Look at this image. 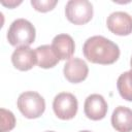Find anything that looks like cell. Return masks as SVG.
I'll return each mask as SVG.
<instances>
[{"label":"cell","instance_id":"5bb4252c","mask_svg":"<svg viewBox=\"0 0 132 132\" xmlns=\"http://www.w3.org/2000/svg\"><path fill=\"white\" fill-rule=\"evenodd\" d=\"M0 118H1V129L0 132H9L15 126V117L14 114L5 108L0 109Z\"/></svg>","mask_w":132,"mask_h":132},{"label":"cell","instance_id":"7a4b0ae2","mask_svg":"<svg viewBox=\"0 0 132 132\" xmlns=\"http://www.w3.org/2000/svg\"><path fill=\"white\" fill-rule=\"evenodd\" d=\"M7 40L15 47L29 46L35 40V27L26 19L14 20L7 30Z\"/></svg>","mask_w":132,"mask_h":132},{"label":"cell","instance_id":"8fae6325","mask_svg":"<svg viewBox=\"0 0 132 132\" xmlns=\"http://www.w3.org/2000/svg\"><path fill=\"white\" fill-rule=\"evenodd\" d=\"M111 125L118 132L132 131V109L126 106H118L111 114Z\"/></svg>","mask_w":132,"mask_h":132},{"label":"cell","instance_id":"e0dca14e","mask_svg":"<svg viewBox=\"0 0 132 132\" xmlns=\"http://www.w3.org/2000/svg\"><path fill=\"white\" fill-rule=\"evenodd\" d=\"M78 132H92V131H89V130H81V131H78Z\"/></svg>","mask_w":132,"mask_h":132},{"label":"cell","instance_id":"5b68a950","mask_svg":"<svg viewBox=\"0 0 132 132\" xmlns=\"http://www.w3.org/2000/svg\"><path fill=\"white\" fill-rule=\"evenodd\" d=\"M53 109L60 120H71L76 116L78 102L76 97L68 92H61L55 96Z\"/></svg>","mask_w":132,"mask_h":132},{"label":"cell","instance_id":"7c38bea8","mask_svg":"<svg viewBox=\"0 0 132 132\" xmlns=\"http://www.w3.org/2000/svg\"><path fill=\"white\" fill-rule=\"evenodd\" d=\"M37 56V65L40 68L48 69L53 68L59 63V58L56 56L55 52L52 48V45L43 44L35 48Z\"/></svg>","mask_w":132,"mask_h":132},{"label":"cell","instance_id":"30bf717a","mask_svg":"<svg viewBox=\"0 0 132 132\" xmlns=\"http://www.w3.org/2000/svg\"><path fill=\"white\" fill-rule=\"evenodd\" d=\"M51 45L59 60H70L75 51L73 38L65 33L56 35Z\"/></svg>","mask_w":132,"mask_h":132},{"label":"cell","instance_id":"8992f818","mask_svg":"<svg viewBox=\"0 0 132 132\" xmlns=\"http://www.w3.org/2000/svg\"><path fill=\"white\" fill-rule=\"evenodd\" d=\"M106 26L116 35H130L132 33V16L125 11H114L107 16Z\"/></svg>","mask_w":132,"mask_h":132},{"label":"cell","instance_id":"277c9868","mask_svg":"<svg viewBox=\"0 0 132 132\" xmlns=\"http://www.w3.org/2000/svg\"><path fill=\"white\" fill-rule=\"evenodd\" d=\"M93 5L88 0H69L65 5V15L74 25H85L93 18Z\"/></svg>","mask_w":132,"mask_h":132},{"label":"cell","instance_id":"2e32d148","mask_svg":"<svg viewBox=\"0 0 132 132\" xmlns=\"http://www.w3.org/2000/svg\"><path fill=\"white\" fill-rule=\"evenodd\" d=\"M21 3H22V1H8V2H6L4 0H1V4H3L4 6H7L9 8H13V7L20 5Z\"/></svg>","mask_w":132,"mask_h":132},{"label":"cell","instance_id":"ba28073f","mask_svg":"<svg viewBox=\"0 0 132 132\" xmlns=\"http://www.w3.org/2000/svg\"><path fill=\"white\" fill-rule=\"evenodd\" d=\"M63 73L69 82L78 84L87 78L89 74V67L82 59L71 58L64 65Z\"/></svg>","mask_w":132,"mask_h":132},{"label":"cell","instance_id":"d6986e66","mask_svg":"<svg viewBox=\"0 0 132 132\" xmlns=\"http://www.w3.org/2000/svg\"><path fill=\"white\" fill-rule=\"evenodd\" d=\"M44 132H56V131H44Z\"/></svg>","mask_w":132,"mask_h":132},{"label":"cell","instance_id":"9a60e30c","mask_svg":"<svg viewBox=\"0 0 132 132\" xmlns=\"http://www.w3.org/2000/svg\"><path fill=\"white\" fill-rule=\"evenodd\" d=\"M57 3V0H31V5L39 12H47L54 9Z\"/></svg>","mask_w":132,"mask_h":132},{"label":"cell","instance_id":"3957f363","mask_svg":"<svg viewBox=\"0 0 132 132\" xmlns=\"http://www.w3.org/2000/svg\"><path fill=\"white\" fill-rule=\"evenodd\" d=\"M16 105L21 113L27 119H37L45 110L44 98L39 93L33 91L22 93L18 98Z\"/></svg>","mask_w":132,"mask_h":132},{"label":"cell","instance_id":"ac0fdd59","mask_svg":"<svg viewBox=\"0 0 132 132\" xmlns=\"http://www.w3.org/2000/svg\"><path fill=\"white\" fill-rule=\"evenodd\" d=\"M130 66H131V68H132V57H131V60H130Z\"/></svg>","mask_w":132,"mask_h":132},{"label":"cell","instance_id":"4fadbf2b","mask_svg":"<svg viewBox=\"0 0 132 132\" xmlns=\"http://www.w3.org/2000/svg\"><path fill=\"white\" fill-rule=\"evenodd\" d=\"M117 88L123 99L132 102V68L119 76Z\"/></svg>","mask_w":132,"mask_h":132},{"label":"cell","instance_id":"9c48e42d","mask_svg":"<svg viewBox=\"0 0 132 132\" xmlns=\"http://www.w3.org/2000/svg\"><path fill=\"white\" fill-rule=\"evenodd\" d=\"M11 63L18 70L28 71L37 64V56L35 50L29 46L16 47L11 55Z\"/></svg>","mask_w":132,"mask_h":132},{"label":"cell","instance_id":"52a82bcc","mask_svg":"<svg viewBox=\"0 0 132 132\" xmlns=\"http://www.w3.org/2000/svg\"><path fill=\"white\" fill-rule=\"evenodd\" d=\"M108 110L107 102L100 94L89 95L84 104V111L88 119L92 121H99L105 118Z\"/></svg>","mask_w":132,"mask_h":132},{"label":"cell","instance_id":"6da1fadb","mask_svg":"<svg viewBox=\"0 0 132 132\" xmlns=\"http://www.w3.org/2000/svg\"><path fill=\"white\" fill-rule=\"evenodd\" d=\"M82 53L88 61L101 65L113 64L120 57L118 44L101 35L88 38L82 45Z\"/></svg>","mask_w":132,"mask_h":132}]
</instances>
